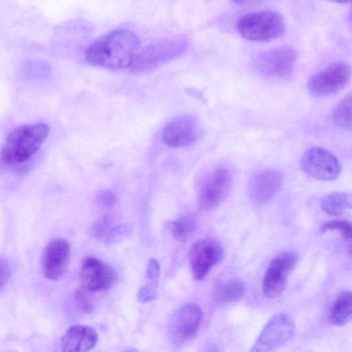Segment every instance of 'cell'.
Instances as JSON below:
<instances>
[{
	"mask_svg": "<svg viewBox=\"0 0 352 352\" xmlns=\"http://www.w3.org/2000/svg\"><path fill=\"white\" fill-rule=\"evenodd\" d=\"M140 50V40L133 32L111 31L92 42L86 49L87 62L92 65L123 69L131 67Z\"/></svg>",
	"mask_w": 352,
	"mask_h": 352,
	"instance_id": "cell-1",
	"label": "cell"
},
{
	"mask_svg": "<svg viewBox=\"0 0 352 352\" xmlns=\"http://www.w3.org/2000/svg\"><path fill=\"white\" fill-rule=\"evenodd\" d=\"M45 123L22 124L12 129L1 148L2 164L21 167L39 150L49 133Z\"/></svg>",
	"mask_w": 352,
	"mask_h": 352,
	"instance_id": "cell-2",
	"label": "cell"
},
{
	"mask_svg": "<svg viewBox=\"0 0 352 352\" xmlns=\"http://www.w3.org/2000/svg\"><path fill=\"white\" fill-rule=\"evenodd\" d=\"M237 32L245 39L267 42L283 35L285 21L277 12L262 10L241 16L236 23Z\"/></svg>",
	"mask_w": 352,
	"mask_h": 352,
	"instance_id": "cell-3",
	"label": "cell"
},
{
	"mask_svg": "<svg viewBox=\"0 0 352 352\" xmlns=\"http://www.w3.org/2000/svg\"><path fill=\"white\" fill-rule=\"evenodd\" d=\"M184 38H169L156 41L140 49L132 68L136 72L152 69L182 55L188 48Z\"/></svg>",
	"mask_w": 352,
	"mask_h": 352,
	"instance_id": "cell-4",
	"label": "cell"
},
{
	"mask_svg": "<svg viewBox=\"0 0 352 352\" xmlns=\"http://www.w3.org/2000/svg\"><path fill=\"white\" fill-rule=\"evenodd\" d=\"M296 58L295 49L285 45L260 52L252 65L258 73L265 77L283 78L293 71Z\"/></svg>",
	"mask_w": 352,
	"mask_h": 352,
	"instance_id": "cell-5",
	"label": "cell"
},
{
	"mask_svg": "<svg viewBox=\"0 0 352 352\" xmlns=\"http://www.w3.org/2000/svg\"><path fill=\"white\" fill-rule=\"evenodd\" d=\"M351 75V68L347 63H333L310 77L307 90L316 98L334 94L348 84Z\"/></svg>",
	"mask_w": 352,
	"mask_h": 352,
	"instance_id": "cell-6",
	"label": "cell"
},
{
	"mask_svg": "<svg viewBox=\"0 0 352 352\" xmlns=\"http://www.w3.org/2000/svg\"><path fill=\"white\" fill-rule=\"evenodd\" d=\"M298 254L293 250L283 251L270 263L263 277V293L270 298L279 296L284 291L287 278L296 267Z\"/></svg>",
	"mask_w": 352,
	"mask_h": 352,
	"instance_id": "cell-7",
	"label": "cell"
},
{
	"mask_svg": "<svg viewBox=\"0 0 352 352\" xmlns=\"http://www.w3.org/2000/svg\"><path fill=\"white\" fill-rule=\"evenodd\" d=\"M294 333L295 324L292 317L285 313H278L266 323L250 351H272L290 340Z\"/></svg>",
	"mask_w": 352,
	"mask_h": 352,
	"instance_id": "cell-8",
	"label": "cell"
},
{
	"mask_svg": "<svg viewBox=\"0 0 352 352\" xmlns=\"http://www.w3.org/2000/svg\"><path fill=\"white\" fill-rule=\"evenodd\" d=\"M300 164L302 170L309 176L322 181L336 179L341 170L336 156L326 148L318 146L306 151Z\"/></svg>",
	"mask_w": 352,
	"mask_h": 352,
	"instance_id": "cell-9",
	"label": "cell"
},
{
	"mask_svg": "<svg viewBox=\"0 0 352 352\" xmlns=\"http://www.w3.org/2000/svg\"><path fill=\"white\" fill-rule=\"evenodd\" d=\"M201 320L202 311L198 305L188 303L179 307L168 325L170 341L177 346L190 341L197 333Z\"/></svg>",
	"mask_w": 352,
	"mask_h": 352,
	"instance_id": "cell-10",
	"label": "cell"
},
{
	"mask_svg": "<svg viewBox=\"0 0 352 352\" xmlns=\"http://www.w3.org/2000/svg\"><path fill=\"white\" fill-rule=\"evenodd\" d=\"M117 278L116 271L102 260L87 256L82 261L79 274L81 288L91 292L107 290Z\"/></svg>",
	"mask_w": 352,
	"mask_h": 352,
	"instance_id": "cell-11",
	"label": "cell"
},
{
	"mask_svg": "<svg viewBox=\"0 0 352 352\" xmlns=\"http://www.w3.org/2000/svg\"><path fill=\"white\" fill-rule=\"evenodd\" d=\"M232 185V175L228 169L223 167L215 169L199 189V208L206 212L217 208L228 195Z\"/></svg>",
	"mask_w": 352,
	"mask_h": 352,
	"instance_id": "cell-12",
	"label": "cell"
},
{
	"mask_svg": "<svg viewBox=\"0 0 352 352\" xmlns=\"http://www.w3.org/2000/svg\"><path fill=\"white\" fill-rule=\"evenodd\" d=\"M223 256V248L215 240L204 238L196 241L189 251L193 278L197 280L204 278L212 268L221 261Z\"/></svg>",
	"mask_w": 352,
	"mask_h": 352,
	"instance_id": "cell-13",
	"label": "cell"
},
{
	"mask_svg": "<svg viewBox=\"0 0 352 352\" xmlns=\"http://www.w3.org/2000/svg\"><path fill=\"white\" fill-rule=\"evenodd\" d=\"M200 135V125L194 118L180 116L166 125L162 138L168 146L184 148L194 144Z\"/></svg>",
	"mask_w": 352,
	"mask_h": 352,
	"instance_id": "cell-14",
	"label": "cell"
},
{
	"mask_svg": "<svg viewBox=\"0 0 352 352\" xmlns=\"http://www.w3.org/2000/svg\"><path fill=\"white\" fill-rule=\"evenodd\" d=\"M70 261V246L64 239H56L49 242L42 254V268L45 277L57 280L66 272Z\"/></svg>",
	"mask_w": 352,
	"mask_h": 352,
	"instance_id": "cell-15",
	"label": "cell"
},
{
	"mask_svg": "<svg viewBox=\"0 0 352 352\" xmlns=\"http://www.w3.org/2000/svg\"><path fill=\"white\" fill-rule=\"evenodd\" d=\"M283 183L282 173L275 169L258 172L250 179L248 194L251 201L256 205L268 202L280 189Z\"/></svg>",
	"mask_w": 352,
	"mask_h": 352,
	"instance_id": "cell-16",
	"label": "cell"
},
{
	"mask_svg": "<svg viewBox=\"0 0 352 352\" xmlns=\"http://www.w3.org/2000/svg\"><path fill=\"white\" fill-rule=\"evenodd\" d=\"M98 340L96 330L88 326L74 325L62 336L60 346L63 351L84 352L95 346Z\"/></svg>",
	"mask_w": 352,
	"mask_h": 352,
	"instance_id": "cell-17",
	"label": "cell"
},
{
	"mask_svg": "<svg viewBox=\"0 0 352 352\" xmlns=\"http://www.w3.org/2000/svg\"><path fill=\"white\" fill-rule=\"evenodd\" d=\"M329 320L336 326H343L352 320V292H341L333 304Z\"/></svg>",
	"mask_w": 352,
	"mask_h": 352,
	"instance_id": "cell-18",
	"label": "cell"
},
{
	"mask_svg": "<svg viewBox=\"0 0 352 352\" xmlns=\"http://www.w3.org/2000/svg\"><path fill=\"white\" fill-rule=\"evenodd\" d=\"M322 210L331 216H338L352 209V193L336 191L325 196L321 201Z\"/></svg>",
	"mask_w": 352,
	"mask_h": 352,
	"instance_id": "cell-19",
	"label": "cell"
},
{
	"mask_svg": "<svg viewBox=\"0 0 352 352\" xmlns=\"http://www.w3.org/2000/svg\"><path fill=\"white\" fill-rule=\"evenodd\" d=\"M246 291L244 283L239 279H232L218 285L214 292V299L217 303L238 300Z\"/></svg>",
	"mask_w": 352,
	"mask_h": 352,
	"instance_id": "cell-20",
	"label": "cell"
},
{
	"mask_svg": "<svg viewBox=\"0 0 352 352\" xmlns=\"http://www.w3.org/2000/svg\"><path fill=\"white\" fill-rule=\"evenodd\" d=\"M333 122L344 129H352V93L346 96L332 113Z\"/></svg>",
	"mask_w": 352,
	"mask_h": 352,
	"instance_id": "cell-21",
	"label": "cell"
},
{
	"mask_svg": "<svg viewBox=\"0 0 352 352\" xmlns=\"http://www.w3.org/2000/svg\"><path fill=\"white\" fill-rule=\"evenodd\" d=\"M196 220L192 215H185L170 222V230L173 236L179 241L184 242L195 231Z\"/></svg>",
	"mask_w": 352,
	"mask_h": 352,
	"instance_id": "cell-22",
	"label": "cell"
},
{
	"mask_svg": "<svg viewBox=\"0 0 352 352\" xmlns=\"http://www.w3.org/2000/svg\"><path fill=\"white\" fill-rule=\"evenodd\" d=\"M337 231L346 241H352V223L345 220H333L324 223L320 228L321 232Z\"/></svg>",
	"mask_w": 352,
	"mask_h": 352,
	"instance_id": "cell-23",
	"label": "cell"
},
{
	"mask_svg": "<svg viewBox=\"0 0 352 352\" xmlns=\"http://www.w3.org/2000/svg\"><path fill=\"white\" fill-rule=\"evenodd\" d=\"M94 292L85 290L80 287L75 294V304L76 307L85 313H90L95 307L96 300L94 298Z\"/></svg>",
	"mask_w": 352,
	"mask_h": 352,
	"instance_id": "cell-24",
	"label": "cell"
},
{
	"mask_svg": "<svg viewBox=\"0 0 352 352\" xmlns=\"http://www.w3.org/2000/svg\"><path fill=\"white\" fill-rule=\"evenodd\" d=\"M111 219L107 216H102L92 226L91 232L97 240L104 241L109 232L113 227Z\"/></svg>",
	"mask_w": 352,
	"mask_h": 352,
	"instance_id": "cell-25",
	"label": "cell"
},
{
	"mask_svg": "<svg viewBox=\"0 0 352 352\" xmlns=\"http://www.w3.org/2000/svg\"><path fill=\"white\" fill-rule=\"evenodd\" d=\"M132 227L129 223L118 225L112 228L104 241L111 245L129 236L132 233Z\"/></svg>",
	"mask_w": 352,
	"mask_h": 352,
	"instance_id": "cell-26",
	"label": "cell"
},
{
	"mask_svg": "<svg viewBox=\"0 0 352 352\" xmlns=\"http://www.w3.org/2000/svg\"><path fill=\"white\" fill-rule=\"evenodd\" d=\"M157 296V281L149 280L138 293V299L141 302L154 300Z\"/></svg>",
	"mask_w": 352,
	"mask_h": 352,
	"instance_id": "cell-27",
	"label": "cell"
},
{
	"mask_svg": "<svg viewBox=\"0 0 352 352\" xmlns=\"http://www.w3.org/2000/svg\"><path fill=\"white\" fill-rule=\"evenodd\" d=\"M118 201V197L114 192L110 190H104L100 192L97 197V201L103 206H111Z\"/></svg>",
	"mask_w": 352,
	"mask_h": 352,
	"instance_id": "cell-28",
	"label": "cell"
},
{
	"mask_svg": "<svg viewBox=\"0 0 352 352\" xmlns=\"http://www.w3.org/2000/svg\"><path fill=\"white\" fill-rule=\"evenodd\" d=\"M160 274V267L158 261L155 258H151L146 270L147 279L149 280L158 281Z\"/></svg>",
	"mask_w": 352,
	"mask_h": 352,
	"instance_id": "cell-29",
	"label": "cell"
},
{
	"mask_svg": "<svg viewBox=\"0 0 352 352\" xmlns=\"http://www.w3.org/2000/svg\"><path fill=\"white\" fill-rule=\"evenodd\" d=\"M10 277V268L8 263L3 258H1V288L2 289L8 282Z\"/></svg>",
	"mask_w": 352,
	"mask_h": 352,
	"instance_id": "cell-30",
	"label": "cell"
},
{
	"mask_svg": "<svg viewBox=\"0 0 352 352\" xmlns=\"http://www.w3.org/2000/svg\"><path fill=\"white\" fill-rule=\"evenodd\" d=\"M231 1L236 5H243V4L248 2L250 0H231Z\"/></svg>",
	"mask_w": 352,
	"mask_h": 352,
	"instance_id": "cell-31",
	"label": "cell"
},
{
	"mask_svg": "<svg viewBox=\"0 0 352 352\" xmlns=\"http://www.w3.org/2000/svg\"><path fill=\"white\" fill-rule=\"evenodd\" d=\"M339 3H352V0H329Z\"/></svg>",
	"mask_w": 352,
	"mask_h": 352,
	"instance_id": "cell-32",
	"label": "cell"
},
{
	"mask_svg": "<svg viewBox=\"0 0 352 352\" xmlns=\"http://www.w3.org/2000/svg\"><path fill=\"white\" fill-rule=\"evenodd\" d=\"M349 253L352 256V245H351V247H350Z\"/></svg>",
	"mask_w": 352,
	"mask_h": 352,
	"instance_id": "cell-33",
	"label": "cell"
},
{
	"mask_svg": "<svg viewBox=\"0 0 352 352\" xmlns=\"http://www.w3.org/2000/svg\"><path fill=\"white\" fill-rule=\"evenodd\" d=\"M351 17L352 19V9H351Z\"/></svg>",
	"mask_w": 352,
	"mask_h": 352,
	"instance_id": "cell-34",
	"label": "cell"
}]
</instances>
